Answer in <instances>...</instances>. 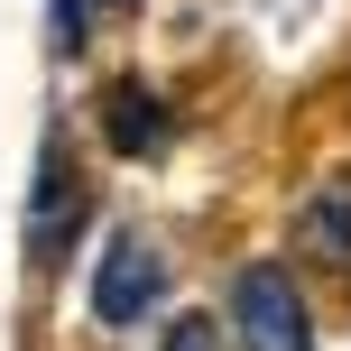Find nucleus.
Segmentation results:
<instances>
[{"mask_svg": "<svg viewBox=\"0 0 351 351\" xmlns=\"http://www.w3.org/2000/svg\"><path fill=\"white\" fill-rule=\"evenodd\" d=\"M158 351H222V324H213V315H176Z\"/></svg>", "mask_w": 351, "mask_h": 351, "instance_id": "6", "label": "nucleus"}, {"mask_svg": "<svg viewBox=\"0 0 351 351\" xmlns=\"http://www.w3.org/2000/svg\"><path fill=\"white\" fill-rule=\"evenodd\" d=\"M296 231H305V250H315V259H351V176H324Z\"/></svg>", "mask_w": 351, "mask_h": 351, "instance_id": "5", "label": "nucleus"}, {"mask_svg": "<svg viewBox=\"0 0 351 351\" xmlns=\"http://www.w3.org/2000/svg\"><path fill=\"white\" fill-rule=\"evenodd\" d=\"M84 222V185H74V167L65 158H47V176H37V213H28V241H37V259H56V241Z\"/></svg>", "mask_w": 351, "mask_h": 351, "instance_id": "4", "label": "nucleus"}, {"mask_svg": "<svg viewBox=\"0 0 351 351\" xmlns=\"http://www.w3.org/2000/svg\"><path fill=\"white\" fill-rule=\"evenodd\" d=\"M231 324H241V351H315V324H305V296L278 259H250L231 278Z\"/></svg>", "mask_w": 351, "mask_h": 351, "instance_id": "1", "label": "nucleus"}, {"mask_svg": "<svg viewBox=\"0 0 351 351\" xmlns=\"http://www.w3.org/2000/svg\"><path fill=\"white\" fill-rule=\"evenodd\" d=\"M102 130H111L121 158H148V148H167V102L148 84H111L102 93Z\"/></svg>", "mask_w": 351, "mask_h": 351, "instance_id": "3", "label": "nucleus"}, {"mask_svg": "<svg viewBox=\"0 0 351 351\" xmlns=\"http://www.w3.org/2000/svg\"><path fill=\"white\" fill-rule=\"evenodd\" d=\"M158 296H167V259H158V241L121 231V241L102 250V268H93V315H102L111 333H121V324H139Z\"/></svg>", "mask_w": 351, "mask_h": 351, "instance_id": "2", "label": "nucleus"}]
</instances>
